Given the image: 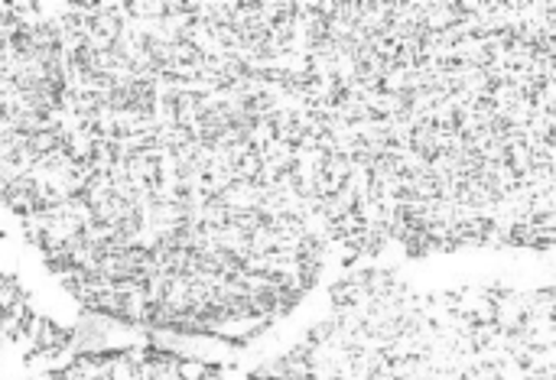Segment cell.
Listing matches in <instances>:
<instances>
[{
	"mask_svg": "<svg viewBox=\"0 0 556 380\" xmlns=\"http://www.w3.org/2000/svg\"><path fill=\"white\" fill-rule=\"evenodd\" d=\"M554 221V0L0 3V225L104 319L244 345Z\"/></svg>",
	"mask_w": 556,
	"mask_h": 380,
	"instance_id": "obj_1",
	"label": "cell"
},
{
	"mask_svg": "<svg viewBox=\"0 0 556 380\" xmlns=\"http://www.w3.org/2000/svg\"><path fill=\"white\" fill-rule=\"evenodd\" d=\"M554 287L424 290L391 270L329 287L326 316L251 380H554Z\"/></svg>",
	"mask_w": 556,
	"mask_h": 380,
	"instance_id": "obj_2",
	"label": "cell"
},
{
	"mask_svg": "<svg viewBox=\"0 0 556 380\" xmlns=\"http://www.w3.org/2000/svg\"><path fill=\"white\" fill-rule=\"evenodd\" d=\"M81 342H85L81 332L42 316L29 290L16 277L0 274V365L3 362L39 365V362L65 358L81 352Z\"/></svg>",
	"mask_w": 556,
	"mask_h": 380,
	"instance_id": "obj_3",
	"label": "cell"
},
{
	"mask_svg": "<svg viewBox=\"0 0 556 380\" xmlns=\"http://www.w3.org/2000/svg\"><path fill=\"white\" fill-rule=\"evenodd\" d=\"M36 380H228L215 365L166 349L75 352Z\"/></svg>",
	"mask_w": 556,
	"mask_h": 380,
	"instance_id": "obj_4",
	"label": "cell"
}]
</instances>
